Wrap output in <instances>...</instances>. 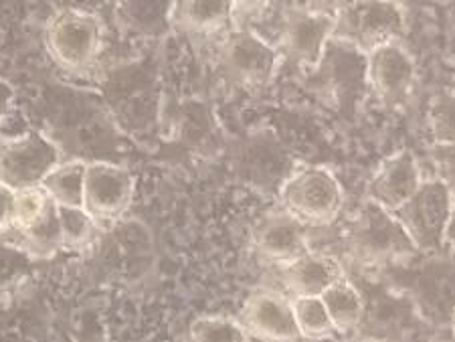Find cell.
Wrapping results in <instances>:
<instances>
[{
  "mask_svg": "<svg viewBox=\"0 0 455 342\" xmlns=\"http://www.w3.org/2000/svg\"><path fill=\"white\" fill-rule=\"evenodd\" d=\"M348 253L366 267H387L419 256L395 213L366 199L347 231Z\"/></svg>",
  "mask_w": 455,
  "mask_h": 342,
  "instance_id": "6da1fadb",
  "label": "cell"
},
{
  "mask_svg": "<svg viewBox=\"0 0 455 342\" xmlns=\"http://www.w3.org/2000/svg\"><path fill=\"white\" fill-rule=\"evenodd\" d=\"M407 37V11L395 0H361L336 6L334 41L369 55Z\"/></svg>",
  "mask_w": 455,
  "mask_h": 342,
  "instance_id": "7a4b0ae2",
  "label": "cell"
},
{
  "mask_svg": "<svg viewBox=\"0 0 455 342\" xmlns=\"http://www.w3.org/2000/svg\"><path fill=\"white\" fill-rule=\"evenodd\" d=\"M106 27L100 14L84 9H61L45 27L51 60L69 74H85L104 51Z\"/></svg>",
  "mask_w": 455,
  "mask_h": 342,
  "instance_id": "3957f363",
  "label": "cell"
},
{
  "mask_svg": "<svg viewBox=\"0 0 455 342\" xmlns=\"http://www.w3.org/2000/svg\"><path fill=\"white\" fill-rule=\"evenodd\" d=\"M280 203L293 219L307 229H318L339 219L344 191L326 166H306L285 180L280 188Z\"/></svg>",
  "mask_w": 455,
  "mask_h": 342,
  "instance_id": "277c9868",
  "label": "cell"
},
{
  "mask_svg": "<svg viewBox=\"0 0 455 342\" xmlns=\"http://www.w3.org/2000/svg\"><path fill=\"white\" fill-rule=\"evenodd\" d=\"M453 207L455 199L450 191L433 177L423 180L419 191L411 196L395 217L407 231L417 251L425 256H435L445 250Z\"/></svg>",
  "mask_w": 455,
  "mask_h": 342,
  "instance_id": "5b68a950",
  "label": "cell"
},
{
  "mask_svg": "<svg viewBox=\"0 0 455 342\" xmlns=\"http://www.w3.org/2000/svg\"><path fill=\"white\" fill-rule=\"evenodd\" d=\"M280 51L255 28L235 25L219 45V63L233 84L249 90L266 87L277 71Z\"/></svg>",
  "mask_w": 455,
  "mask_h": 342,
  "instance_id": "8992f818",
  "label": "cell"
},
{
  "mask_svg": "<svg viewBox=\"0 0 455 342\" xmlns=\"http://www.w3.org/2000/svg\"><path fill=\"white\" fill-rule=\"evenodd\" d=\"M61 163V150L45 134L0 138V183L12 191L41 187Z\"/></svg>",
  "mask_w": 455,
  "mask_h": 342,
  "instance_id": "52a82bcc",
  "label": "cell"
},
{
  "mask_svg": "<svg viewBox=\"0 0 455 342\" xmlns=\"http://www.w3.org/2000/svg\"><path fill=\"white\" fill-rule=\"evenodd\" d=\"M336 11H314L312 6H293L285 12L280 49L291 61L302 65L307 71L322 68L334 41Z\"/></svg>",
  "mask_w": 455,
  "mask_h": 342,
  "instance_id": "ba28073f",
  "label": "cell"
},
{
  "mask_svg": "<svg viewBox=\"0 0 455 342\" xmlns=\"http://www.w3.org/2000/svg\"><path fill=\"white\" fill-rule=\"evenodd\" d=\"M136 179L128 169L104 160L87 163L84 209L100 225L122 219L132 207Z\"/></svg>",
  "mask_w": 455,
  "mask_h": 342,
  "instance_id": "9c48e42d",
  "label": "cell"
},
{
  "mask_svg": "<svg viewBox=\"0 0 455 342\" xmlns=\"http://www.w3.org/2000/svg\"><path fill=\"white\" fill-rule=\"evenodd\" d=\"M415 79V60L403 43H393L366 55V85L385 107L407 106L413 96Z\"/></svg>",
  "mask_w": 455,
  "mask_h": 342,
  "instance_id": "30bf717a",
  "label": "cell"
},
{
  "mask_svg": "<svg viewBox=\"0 0 455 342\" xmlns=\"http://www.w3.org/2000/svg\"><path fill=\"white\" fill-rule=\"evenodd\" d=\"M239 322L243 324L249 338L261 342H302L296 316H293L291 296L280 290H257L247 298L241 310Z\"/></svg>",
  "mask_w": 455,
  "mask_h": 342,
  "instance_id": "8fae6325",
  "label": "cell"
},
{
  "mask_svg": "<svg viewBox=\"0 0 455 342\" xmlns=\"http://www.w3.org/2000/svg\"><path fill=\"white\" fill-rule=\"evenodd\" d=\"M423 180V172L413 152H395L374 171L366 199L387 209L388 213H397L411 196L419 191Z\"/></svg>",
  "mask_w": 455,
  "mask_h": 342,
  "instance_id": "7c38bea8",
  "label": "cell"
},
{
  "mask_svg": "<svg viewBox=\"0 0 455 342\" xmlns=\"http://www.w3.org/2000/svg\"><path fill=\"white\" fill-rule=\"evenodd\" d=\"M306 225L293 219L283 209L266 215L253 231V247L263 259L277 266H288L291 261L310 253V237Z\"/></svg>",
  "mask_w": 455,
  "mask_h": 342,
  "instance_id": "4fadbf2b",
  "label": "cell"
},
{
  "mask_svg": "<svg viewBox=\"0 0 455 342\" xmlns=\"http://www.w3.org/2000/svg\"><path fill=\"white\" fill-rule=\"evenodd\" d=\"M282 282L288 288L291 298L314 296L320 298L330 286L342 280L344 272L342 261L332 253L310 251L304 258L282 266Z\"/></svg>",
  "mask_w": 455,
  "mask_h": 342,
  "instance_id": "5bb4252c",
  "label": "cell"
},
{
  "mask_svg": "<svg viewBox=\"0 0 455 342\" xmlns=\"http://www.w3.org/2000/svg\"><path fill=\"white\" fill-rule=\"evenodd\" d=\"M171 23L190 35H217L235 27L231 0H179L171 6Z\"/></svg>",
  "mask_w": 455,
  "mask_h": 342,
  "instance_id": "9a60e30c",
  "label": "cell"
},
{
  "mask_svg": "<svg viewBox=\"0 0 455 342\" xmlns=\"http://www.w3.org/2000/svg\"><path fill=\"white\" fill-rule=\"evenodd\" d=\"M324 302L332 324L339 334L355 332L363 322L364 316V302L358 288L344 275L334 286H330L324 294L320 296Z\"/></svg>",
  "mask_w": 455,
  "mask_h": 342,
  "instance_id": "2e32d148",
  "label": "cell"
},
{
  "mask_svg": "<svg viewBox=\"0 0 455 342\" xmlns=\"http://www.w3.org/2000/svg\"><path fill=\"white\" fill-rule=\"evenodd\" d=\"M87 163L84 160H68L43 180V191L57 207H84Z\"/></svg>",
  "mask_w": 455,
  "mask_h": 342,
  "instance_id": "e0dca14e",
  "label": "cell"
},
{
  "mask_svg": "<svg viewBox=\"0 0 455 342\" xmlns=\"http://www.w3.org/2000/svg\"><path fill=\"white\" fill-rule=\"evenodd\" d=\"M293 304V316H296V324L302 340H326L339 334L332 324L328 310L322 298L304 296V298H291Z\"/></svg>",
  "mask_w": 455,
  "mask_h": 342,
  "instance_id": "ac0fdd59",
  "label": "cell"
},
{
  "mask_svg": "<svg viewBox=\"0 0 455 342\" xmlns=\"http://www.w3.org/2000/svg\"><path fill=\"white\" fill-rule=\"evenodd\" d=\"M61 223L63 250H85L98 237L100 223L84 207H57Z\"/></svg>",
  "mask_w": 455,
  "mask_h": 342,
  "instance_id": "d6986e66",
  "label": "cell"
},
{
  "mask_svg": "<svg viewBox=\"0 0 455 342\" xmlns=\"http://www.w3.org/2000/svg\"><path fill=\"white\" fill-rule=\"evenodd\" d=\"M20 235L25 237L35 256L51 258L55 256L59 250H63V235H61V223H59V211L55 203H51L45 215L39 221L33 223L31 227L20 231Z\"/></svg>",
  "mask_w": 455,
  "mask_h": 342,
  "instance_id": "ffe728a7",
  "label": "cell"
},
{
  "mask_svg": "<svg viewBox=\"0 0 455 342\" xmlns=\"http://www.w3.org/2000/svg\"><path fill=\"white\" fill-rule=\"evenodd\" d=\"M188 342H249V334L235 318L199 316L190 324Z\"/></svg>",
  "mask_w": 455,
  "mask_h": 342,
  "instance_id": "44dd1931",
  "label": "cell"
},
{
  "mask_svg": "<svg viewBox=\"0 0 455 342\" xmlns=\"http://www.w3.org/2000/svg\"><path fill=\"white\" fill-rule=\"evenodd\" d=\"M427 122L433 144H455V91L439 93L431 99Z\"/></svg>",
  "mask_w": 455,
  "mask_h": 342,
  "instance_id": "7402d4cb",
  "label": "cell"
},
{
  "mask_svg": "<svg viewBox=\"0 0 455 342\" xmlns=\"http://www.w3.org/2000/svg\"><path fill=\"white\" fill-rule=\"evenodd\" d=\"M51 203L53 201L43 191V187L17 191V199H14V229L25 231L31 227L33 223L45 215Z\"/></svg>",
  "mask_w": 455,
  "mask_h": 342,
  "instance_id": "603a6c76",
  "label": "cell"
},
{
  "mask_svg": "<svg viewBox=\"0 0 455 342\" xmlns=\"http://www.w3.org/2000/svg\"><path fill=\"white\" fill-rule=\"evenodd\" d=\"M429 156L435 179L455 199V144H433Z\"/></svg>",
  "mask_w": 455,
  "mask_h": 342,
  "instance_id": "cb8c5ba5",
  "label": "cell"
},
{
  "mask_svg": "<svg viewBox=\"0 0 455 342\" xmlns=\"http://www.w3.org/2000/svg\"><path fill=\"white\" fill-rule=\"evenodd\" d=\"M14 199L17 191L0 183V235L14 229Z\"/></svg>",
  "mask_w": 455,
  "mask_h": 342,
  "instance_id": "d4e9b609",
  "label": "cell"
},
{
  "mask_svg": "<svg viewBox=\"0 0 455 342\" xmlns=\"http://www.w3.org/2000/svg\"><path fill=\"white\" fill-rule=\"evenodd\" d=\"M445 250L455 256V207H453V215H451V221H450V229H447Z\"/></svg>",
  "mask_w": 455,
  "mask_h": 342,
  "instance_id": "484cf974",
  "label": "cell"
},
{
  "mask_svg": "<svg viewBox=\"0 0 455 342\" xmlns=\"http://www.w3.org/2000/svg\"><path fill=\"white\" fill-rule=\"evenodd\" d=\"M450 322H451V332H453V337H455V304H453V308H451V316H450Z\"/></svg>",
  "mask_w": 455,
  "mask_h": 342,
  "instance_id": "4316f807",
  "label": "cell"
},
{
  "mask_svg": "<svg viewBox=\"0 0 455 342\" xmlns=\"http://www.w3.org/2000/svg\"><path fill=\"white\" fill-rule=\"evenodd\" d=\"M364 342H383V340H364Z\"/></svg>",
  "mask_w": 455,
  "mask_h": 342,
  "instance_id": "83f0119b",
  "label": "cell"
}]
</instances>
